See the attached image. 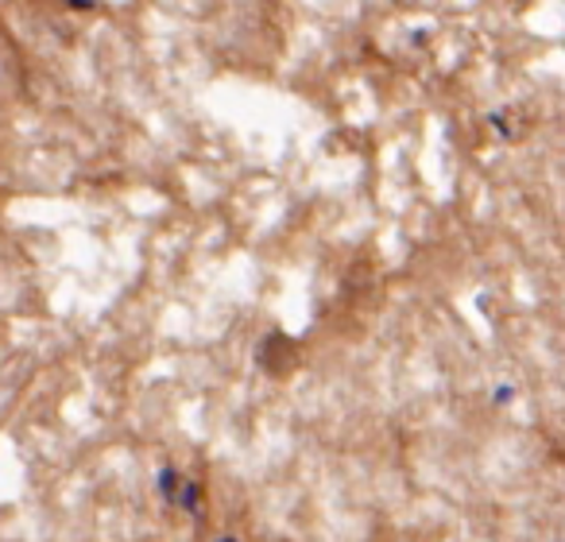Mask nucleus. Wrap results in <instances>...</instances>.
I'll return each instance as SVG.
<instances>
[{"label": "nucleus", "mask_w": 565, "mask_h": 542, "mask_svg": "<svg viewBox=\"0 0 565 542\" xmlns=\"http://www.w3.org/2000/svg\"><path fill=\"white\" fill-rule=\"evenodd\" d=\"M20 86V71L17 63H12V55L4 47H0V102H9L12 94H17Z\"/></svg>", "instance_id": "nucleus-1"}, {"label": "nucleus", "mask_w": 565, "mask_h": 542, "mask_svg": "<svg viewBox=\"0 0 565 542\" xmlns=\"http://www.w3.org/2000/svg\"><path fill=\"white\" fill-rule=\"evenodd\" d=\"M411 542H434V539H411Z\"/></svg>", "instance_id": "nucleus-2"}]
</instances>
